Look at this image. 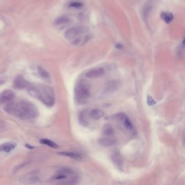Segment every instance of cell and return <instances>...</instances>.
<instances>
[{"mask_svg":"<svg viewBox=\"0 0 185 185\" xmlns=\"http://www.w3.org/2000/svg\"><path fill=\"white\" fill-rule=\"evenodd\" d=\"M147 104L149 106H153L154 105L156 104V101H154V99L152 98V97L151 95H147Z\"/></svg>","mask_w":185,"mask_h":185,"instance_id":"obj_24","label":"cell"},{"mask_svg":"<svg viewBox=\"0 0 185 185\" xmlns=\"http://www.w3.org/2000/svg\"><path fill=\"white\" fill-rule=\"evenodd\" d=\"M4 110L12 116L24 120L37 119L39 115L36 105L26 99L12 101L6 105Z\"/></svg>","mask_w":185,"mask_h":185,"instance_id":"obj_1","label":"cell"},{"mask_svg":"<svg viewBox=\"0 0 185 185\" xmlns=\"http://www.w3.org/2000/svg\"><path fill=\"white\" fill-rule=\"evenodd\" d=\"M116 117L119 121L121 122L127 130L129 131L134 130L133 125L131 122L130 121V119L125 114L123 113H119L116 115Z\"/></svg>","mask_w":185,"mask_h":185,"instance_id":"obj_7","label":"cell"},{"mask_svg":"<svg viewBox=\"0 0 185 185\" xmlns=\"http://www.w3.org/2000/svg\"><path fill=\"white\" fill-rule=\"evenodd\" d=\"M84 32L83 28H82L81 27L75 26L67 29L64 35L65 38L67 40H72Z\"/></svg>","mask_w":185,"mask_h":185,"instance_id":"obj_6","label":"cell"},{"mask_svg":"<svg viewBox=\"0 0 185 185\" xmlns=\"http://www.w3.org/2000/svg\"><path fill=\"white\" fill-rule=\"evenodd\" d=\"M116 47H117L118 49H119V48H123V46L122 45L121 43H119V44H117V45H116Z\"/></svg>","mask_w":185,"mask_h":185,"instance_id":"obj_27","label":"cell"},{"mask_svg":"<svg viewBox=\"0 0 185 185\" xmlns=\"http://www.w3.org/2000/svg\"><path fill=\"white\" fill-rule=\"evenodd\" d=\"M71 6H72V7H81V3H76V2H75V3H72V4H71Z\"/></svg>","mask_w":185,"mask_h":185,"instance_id":"obj_25","label":"cell"},{"mask_svg":"<svg viewBox=\"0 0 185 185\" xmlns=\"http://www.w3.org/2000/svg\"><path fill=\"white\" fill-rule=\"evenodd\" d=\"M78 175L75 171L69 168H62L55 172L52 177V181L59 184H75L78 181Z\"/></svg>","mask_w":185,"mask_h":185,"instance_id":"obj_3","label":"cell"},{"mask_svg":"<svg viewBox=\"0 0 185 185\" xmlns=\"http://www.w3.org/2000/svg\"><path fill=\"white\" fill-rule=\"evenodd\" d=\"M154 1L155 0H150L145 5L143 10V14L145 19L147 18L148 15L150 13V11H151V10L153 8Z\"/></svg>","mask_w":185,"mask_h":185,"instance_id":"obj_17","label":"cell"},{"mask_svg":"<svg viewBox=\"0 0 185 185\" xmlns=\"http://www.w3.org/2000/svg\"><path fill=\"white\" fill-rule=\"evenodd\" d=\"M111 160L117 169L120 172L123 171L124 162L121 154L119 151H113L111 155Z\"/></svg>","mask_w":185,"mask_h":185,"instance_id":"obj_5","label":"cell"},{"mask_svg":"<svg viewBox=\"0 0 185 185\" xmlns=\"http://www.w3.org/2000/svg\"><path fill=\"white\" fill-rule=\"evenodd\" d=\"M161 17L166 23H169L173 21V15L169 12H163L161 14Z\"/></svg>","mask_w":185,"mask_h":185,"instance_id":"obj_18","label":"cell"},{"mask_svg":"<svg viewBox=\"0 0 185 185\" xmlns=\"http://www.w3.org/2000/svg\"><path fill=\"white\" fill-rule=\"evenodd\" d=\"M25 147L26 148H28L29 149H34V147H33V146H32V145H28V144H26L25 145Z\"/></svg>","mask_w":185,"mask_h":185,"instance_id":"obj_26","label":"cell"},{"mask_svg":"<svg viewBox=\"0 0 185 185\" xmlns=\"http://www.w3.org/2000/svg\"><path fill=\"white\" fill-rule=\"evenodd\" d=\"M103 134L107 136H113L114 134V130L111 126L109 125H105L103 128Z\"/></svg>","mask_w":185,"mask_h":185,"instance_id":"obj_21","label":"cell"},{"mask_svg":"<svg viewBox=\"0 0 185 185\" xmlns=\"http://www.w3.org/2000/svg\"><path fill=\"white\" fill-rule=\"evenodd\" d=\"M89 116L94 120H98L104 116V113L100 109H95L91 110L89 113Z\"/></svg>","mask_w":185,"mask_h":185,"instance_id":"obj_14","label":"cell"},{"mask_svg":"<svg viewBox=\"0 0 185 185\" xmlns=\"http://www.w3.org/2000/svg\"><path fill=\"white\" fill-rule=\"evenodd\" d=\"M98 143L103 147H111L116 143V141L115 139L109 137H101L99 139Z\"/></svg>","mask_w":185,"mask_h":185,"instance_id":"obj_13","label":"cell"},{"mask_svg":"<svg viewBox=\"0 0 185 185\" xmlns=\"http://www.w3.org/2000/svg\"><path fill=\"white\" fill-rule=\"evenodd\" d=\"M118 87H119V84L117 81H110V83L107 84L106 90L107 91V92H111L113 91H115L116 89H117Z\"/></svg>","mask_w":185,"mask_h":185,"instance_id":"obj_20","label":"cell"},{"mask_svg":"<svg viewBox=\"0 0 185 185\" xmlns=\"http://www.w3.org/2000/svg\"><path fill=\"white\" fill-rule=\"evenodd\" d=\"M40 143L43 145H46L47 146H48L49 147L52 148H58L59 147L58 145L55 143V142L53 141L51 139H41L39 141Z\"/></svg>","mask_w":185,"mask_h":185,"instance_id":"obj_19","label":"cell"},{"mask_svg":"<svg viewBox=\"0 0 185 185\" xmlns=\"http://www.w3.org/2000/svg\"><path fill=\"white\" fill-rule=\"evenodd\" d=\"M29 83L21 75H18L13 81V87L16 89H23L27 88Z\"/></svg>","mask_w":185,"mask_h":185,"instance_id":"obj_9","label":"cell"},{"mask_svg":"<svg viewBox=\"0 0 185 185\" xmlns=\"http://www.w3.org/2000/svg\"><path fill=\"white\" fill-rule=\"evenodd\" d=\"M15 94L11 90H4L0 93V104L8 103L14 100Z\"/></svg>","mask_w":185,"mask_h":185,"instance_id":"obj_8","label":"cell"},{"mask_svg":"<svg viewBox=\"0 0 185 185\" xmlns=\"http://www.w3.org/2000/svg\"><path fill=\"white\" fill-rule=\"evenodd\" d=\"M38 73L39 75H40L41 77L45 79H48L50 78V75L49 73L45 69H43V67L39 66L38 67Z\"/></svg>","mask_w":185,"mask_h":185,"instance_id":"obj_22","label":"cell"},{"mask_svg":"<svg viewBox=\"0 0 185 185\" xmlns=\"http://www.w3.org/2000/svg\"><path fill=\"white\" fill-rule=\"evenodd\" d=\"M87 110H84L81 112L79 115V121L80 122L81 125L84 127H87L89 125V121L87 117Z\"/></svg>","mask_w":185,"mask_h":185,"instance_id":"obj_15","label":"cell"},{"mask_svg":"<svg viewBox=\"0 0 185 185\" xmlns=\"http://www.w3.org/2000/svg\"><path fill=\"white\" fill-rule=\"evenodd\" d=\"M27 89L29 95L47 107H52L55 104V93L52 87L45 84L29 83Z\"/></svg>","mask_w":185,"mask_h":185,"instance_id":"obj_2","label":"cell"},{"mask_svg":"<svg viewBox=\"0 0 185 185\" xmlns=\"http://www.w3.org/2000/svg\"><path fill=\"white\" fill-rule=\"evenodd\" d=\"M16 147V144L14 142H6L0 145V152L9 153Z\"/></svg>","mask_w":185,"mask_h":185,"instance_id":"obj_12","label":"cell"},{"mask_svg":"<svg viewBox=\"0 0 185 185\" xmlns=\"http://www.w3.org/2000/svg\"><path fill=\"white\" fill-rule=\"evenodd\" d=\"M90 85L81 80L75 84L74 90L75 99L77 104H83L87 102L90 96Z\"/></svg>","mask_w":185,"mask_h":185,"instance_id":"obj_4","label":"cell"},{"mask_svg":"<svg viewBox=\"0 0 185 185\" xmlns=\"http://www.w3.org/2000/svg\"><path fill=\"white\" fill-rule=\"evenodd\" d=\"M105 71L103 68L99 67L96 69H90L85 73V76L87 78L94 79L98 78L104 75Z\"/></svg>","mask_w":185,"mask_h":185,"instance_id":"obj_11","label":"cell"},{"mask_svg":"<svg viewBox=\"0 0 185 185\" xmlns=\"http://www.w3.org/2000/svg\"><path fill=\"white\" fill-rule=\"evenodd\" d=\"M69 19L68 17H65V16H62L58 18L56 21H55V23L57 25H62V24H65L69 22Z\"/></svg>","mask_w":185,"mask_h":185,"instance_id":"obj_23","label":"cell"},{"mask_svg":"<svg viewBox=\"0 0 185 185\" xmlns=\"http://www.w3.org/2000/svg\"><path fill=\"white\" fill-rule=\"evenodd\" d=\"M58 154L62 155V156H66L69 157L71 159L74 160H81L82 159V156L81 154L78 153H75L73 152H67V151H63V152H59Z\"/></svg>","mask_w":185,"mask_h":185,"instance_id":"obj_16","label":"cell"},{"mask_svg":"<svg viewBox=\"0 0 185 185\" xmlns=\"http://www.w3.org/2000/svg\"><path fill=\"white\" fill-rule=\"evenodd\" d=\"M39 181V178L35 173H30L21 177L20 181L23 184H31Z\"/></svg>","mask_w":185,"mask_h":185,"instance_id":"obj_10","label":"cell"}]
</instances>
